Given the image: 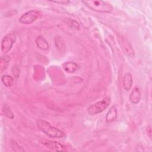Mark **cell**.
<instances>
[{
    "label": "cell",
    "instance_id": "obj_1",
    "mask_svg": "<svg viewBox=\"0 0 152 152\" xmlns=\"http://www.w3.org/2000/svg\"><path fill=\"white\" fill-rule=\"evenodd\" d=\"M37 127L47 136L53 138H64L65 134L60 129L52 126L49 122L43 119H39L36 121Z\"/></svg>",
    "mask_w": 152,
    "mask_h": 152
},
{
    "label": "cell",
    "instance_id": "obj_2",
    "mask_svg": "<svg viewBox=\"0 0 152 152\" xmlns=\"http://www.w3.org/2000/svg\"><path fill=\"white\" fill-rule=\"evenodd\" d=\"M83 3L89 9L99 12L110 13L113 11V6L107 1H84Z\"/></svg>",
    "mask_w": 152,
    "mask_h": 152
},
{
    "label": "cell",
    "instance_id": "obj_3",
    "mask_svg": "<svg viewBox=\"0 0 152 152\" xmlns=\"http://www.w3.org/2000/svg\"><path fill=\"white\" fill-rule=\"evenodd\" d=\"M111 99L109 97H106L102 100L99 101L91 105H90L88 109L87 112L91 115H96L104 111L110 104Z\"/></svg>",
    "mask_w": 152,
    "mask_h": 152
},
{
    "label": "cell",
    "instance_id": "obj_4",
    "mask_svg": "<svg viewBox=\"0 0 152 152\" xmlns=\"http://www.w3.org/2000/svg\"><path fill=\"white\" fill-rule=\"evenodd\" d=\"M42 15V14L40 11L36 10H31L24 14H23L18 19V21L21 24H29L38 18H39Z\"/></svg>",
    "mask_w": 152,
    "mask_h": 152
},
{
    "label": "cell",
    "instance_id": "obj_5",
    "mask_svg": "<svg viewBox=\"0 0 152 152\" xmlns=\"http://www.w3.org/2000/svg\"><path fill=\"white\" fill-rule=\"evenodd\" d=\"M15 36L12 34H8L4 37L1 41V51L4 54H6L11 49L15 42Z\"/></svg>",
    "mask_w": 152,
    "mask_h": 152
},
{
    "label": "cell",
    "instance_id": "obj_6",
    "mask_svg": "<svg viewBox=\"0 0 152 152\" xmlns=\"http://www.w3.org/2000/svg\"><path fill=\"white\" fill-rule=\"evenodd\" d=\"M40 143L43 144V145H44L46 148L51 150L56 151H66L67 150L63 144L57 141H54L47 139H43L40 140Z\"/></svg>",
    "mask_w": 152,
    "mask_h": 152
},
{
    "label": "cell",
    "instance_id": "obj_7",
    "mask_svg": "<svg viewBox=\"0 0 152 152\" xmlns=\"http://www.w3.org/2000/svg\"><path fill=\"white\" fill-rule=\"evenodd\" d=\"M119 42L121 48L125 54L130 57L134 56V50L126 39L124 37H119Z\"/></svg>",
    "mask_w": 152,
    "mask_h": 152
},
{
    "label": "cell",
    "instance_id": "obj_8",
    "mask_svg": "<svg viewBox=\"0 0 152 152\" xmlns=\"http://www.w3.org/2000/svg\"><path fill=\"white\" fill-rule=\"evenodd\" d=\"M118 116V112L117 109L115 106H112L109 111L107 112L106 115V121L107 123H112L114 122Z\"/></svg>",
    "mask_w": 152,
    "mask_h": 152
},
{
    "label": "cell",
    "instance_id": "obj_9",
    "mask_svg": "<svg viewBox=\"0 0 152 152\" xmlns=\"http://www.w3.org/2000/svg\"><path fill=\"white\" fill-rule=\"evenodd\" d=\"M141 99V91L138 87H134L133 90L132 91L130 96L129 99L132 103L136 104L140 101Z\"/></svg>",
    "mask_w": 152,
    "mask_h": 152
},
{
    "label": "cell",
    "instance_id": "obj_10",
    "mask_svg": "<svg viewBox=\"0 0 152 152\" xmlns=\"http://www.w3.org/2000/svg\"><path fill=\"white\" fill-rule=\"evenodd\" d=\"M132 75L129 72H127L124 75L123 78V86L126 91L131 89L132 85Z\"/></svg>",
    "mask_w": 152,
    "mask_h": 152
},
{
    "label": "cell",
    "instance_id": "obj_11",
    "mask_svg": "<svg viewBox=\"0 0 152 152\" xmlns=\"http://www.w3.org/2000/svg\"><path fill=\"white\" fill-rule=\"evenodd\" d=\"M35 42L37 46L40 49L48 50L49 48V45L48 42L44 37L42 36L37 37L35 40Z\"/></svg>",
    "mask_w": 152,
    "mask_h": 152
},
{
    "label": "cell",
    "instance_id": "obj_12",
    "mask_svg": "<svg viewBox=\"0 0 152 152\" xmlns=\"http://www.w3.org/2000/svg\"><path fill=\"white\" fill-rule=\"evenodd\" d=\"M78 65L74 62H67L62 65V68L64 71L68 73H73L77 70Z\"/></svg>",
    "mask_w": 152,
    "mask_h": 152
},
{
    "label": "cell",
    "instance_id": "obj_13",
    "mask_svg": "<svg viewBox=\"0 0 152 152\" xmlns=\"http://www.w3.org/2000/svg\"><path fill=\"white\" fill-rule=\"evenodd\" d=\"M11 61L10 56L8 55H5L4 56L1 58V62H0V71L2 72L4 70H5Z\"/></svg>",
    "mask_w": 152,
    "mask_h": 152
},
{
    "label": "cell",
    "instance_id": "obj_14",
    "mask_svg": "<svg viewBox=\"0 0 152 152\" xmlns=\"http://www.w3.org/2000/svg\"><path fill=\"white\" fill-rule=\"evenodd\" d=\"M1 81L3 84L7 87H10L14 84V79L13 78L8 75H4L1 77Z\"/></svg>",
    "mask_w": 152,
    "mask_h": 152
},
{
    "label": "cell",
    "instance_id": "obj_15",
    "mask_svg": "<svg viewBox=\"0 0 152 152\" xmlns=\"http://www.w3.org/2000/svg\"><path fill=\"white\" fill-rule=\"evenodd\" d=\"M2 112L4 114L5 116H6L7 118H10V119H13L14 116L13 114V112H12L11 109H10V107L7 105V104H5L3 107L2 109Z\"/></svg>",
    "mask_w": 152,
    "mask_h": 152
},
{
    "label": "cell",
    "instance_id": "obj_16",
    "mask_svg": "<svg viewBox=\"0 0 152 152\" xmlns=\"http://www.w3.org/2000/svg\"><path fill=\"white\" fill-rule=\"evenodd\" d=\"M11 147L12 150L15 151H25L20 145L19 144L15 141V140H12L11 141Z\"/></svg>",
    "mask_w": 152,
    "mask_h": 152
},
{
    "label": "cell",
    "instance_id": "obj_17",
    "mask_svg": "<svg viewBox=\"0 0 152 152\" xmlns=\"http://www.w3.org/2000/svg\"><path fill=\"white\" fill-rule=\"evenodd\" d=\"M62 39L61 36H56L55 38V43L56 45V48H58V49H62V48L64 47V42H62Z\"/></svg>",
    "mask_w": 152,
    "mask_h": 152
},
{
    "label": "cell",
    "instance_id": "obj_18",
    "mask_svg": "<svg viewBox=\"0 0 152 152\" xmlns=\"http://www.w3.org/2000/svg\"><path fill=\"white\" fill-rule=\"evenodd\" d=\"M11 72H12V75L15 78H18L20 77V69L18 66L15 65L12 68Z\"/></svg>",
    "mask_w": 152,
    "mask_h": 152
},
{
    "label": "cell",
    "instance_id": "obj_19",
    "mask_svg": "<svg viewBox=\"0 0 152 152\" xmlns=\"http://www.w3.org/2000/svg\"><path fill=\"white\" fill-rule=\"evenodd\" d=\"M51 2L53 3H56V4H59L62 5H67L70 2L68 0H59V1H51Z\"/></svg>",
    "mask_w": 152,
    "mask_h": 152
},
{
    "label": "cell",
    "instance_id": "obj_20",
    "mask_svg": "<svg viewBox=\"0 0 152 152\" xmlns=\"http://www.w3.org/2000/svg\"><path fill=\"white\" fill-rule=\"evenodd\" d=\"M147 135H148V137L151 138V125H149L148 126H147Z\"/></svg>",
    "mask_w": 152,
    "mask_h": 152
}]
</instances>
